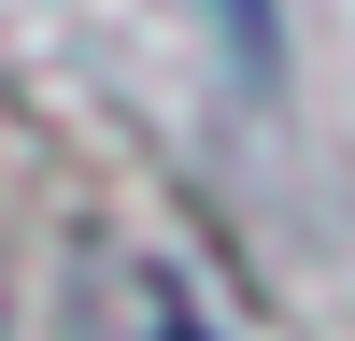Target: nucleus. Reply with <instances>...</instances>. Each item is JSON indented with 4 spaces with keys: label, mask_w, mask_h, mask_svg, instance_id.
<instances>
[{
    "label": "nucleus",
    "mask_w": 355,
    "mask_h": 341,
    "mask_svg": "<svg viewBox=\"0 0 355 341\" xmlns=\"http://www.w3.org/2000/svg\"><path fill=\"white\" fill-rule=\"evenodd\" d=\"M85 313H100V341H214V327H199V299L157 270V256H128V242H100V270H85Z\"/></svg>",
    "instance_id": "obj_1"
}]
</instances>
